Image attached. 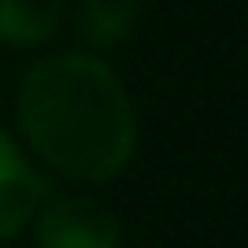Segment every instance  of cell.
Returning <instances> with one entry per match:
<instances>
[{
  "instance_id": "4",
  "label": "cell",
  "mask_w": 248,
  "mask_h": 248,
  "mask_svg": "<svg viewBox=\"0 0 248 248\" xmlns=\"http://www.w3.org/2000/svg\"><path fill=\"white\" fill-rule=\"evenodd\" d=\"M140 13H144V0H78L74 31L92 52H109L131 39V31L140 26Z\"/></svg>"
},
{
  "instance_id": "5",
  "label": "cell",
  "mask_w": 248,
  "mask_h": 248,
  "mask_svg": "<svg viewBox=\"0 0 248 248\" xmlns=\"http://www.w3.org/2000/svg\"><path fill=\"white\" fill-rule=\"evenodd\" d=\"M70 0H0V44L35 48L48 44L65 22Z\"/></svg>"
},
{
  "instance_id": "2",
  "label": "cell",
  "mask_w": 248,
  "mask_h": 248,
  "mask_svg": "<svg viewBox=\"0 0 248 248\" xmlns=\"http://www.w3.org/2000/svg\"><path fill=\"white\" fill-rule=\"evenodd\" d=\"M35 244L39 248H118L122 227L109 205L96 196H48L35 209Z\"/></svg>"
},
{
  "instance_id": "3",
  "label": "cell",
  "mask_w": 248,
  "mask_h": 248,
  "mask_svg": "<svg viewBox=\"0 0 248 248\" xmlns=\"http://www.w3.org/2000/svg\"><path fill=\"white\" fill-rule=\"evenodd\" d=\"M44 201V183L35 174V166L26 161V153L0 131V244L9 235H17L35 209Z\"/></svg>"
},
{
  "instance_id": "1",
  "label": "cell",
  "mask_w": 248,
  "mask_h": 248,
  "mask_svg": "<svg viewBox=\"0 0 248 248\" xmlns=\"http://www.w3.org/2000/svg\"><path fill=\"white\" fill-rule=\"evenodd\" d=\"M26 144L65 179L105 183L135 157V105L96 52H52L17 87Z\"/></svg>"
}]
</instances>
